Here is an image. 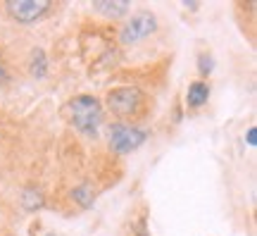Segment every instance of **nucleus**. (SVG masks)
I'll use <instances>...</instances> for the list:
<instances>
[{"label": "nucleus", "mask_w": 257, "mask_h": 236, "mask_svg": "<svg viewBox=\"0 0 257 236\" xmlns=\"http://www.w3.org/2000/svg\"><path fill=\"white\" fill-rule=\"evenodd\" d=\"M64 115L72 122V127L86 138H98L100 134V124L105 119V112H102L100 100L91 96V93H81V96H74L67 108H64Z\"/></svg>", "instance_id": "obj_1"}, {"label": "nucleus", "mask_w": 257, "mask_h": 236, "mask_svg": "<svg viewBox=\"0 0 257 236\" xmlns=\"http://www.w3.org/2000/svg\"><path fill=\"white\" fill-rule=\"evenodd\" d=\"M105 105L117 117V122L131 124V119L146 117L148 96L143 91H138L136 86H117L107 93Z\"/></svg>", "instance_id": "obj_2"}, {"label": "nucleus", "mask_w": 257, "mask_h": 236, "mask_svg": "<svg viewBox=\"0 0 257 236\" xmlns=\"http://www.w3.org/2000/svg\"><path fill=\"white\" fill-rule=\"evenodd\" d=\"M148 141L146 129L136 127V124H124V122H114L107 127V145L112 153L126 155L138 150L141 145Z\"/></svg>", "instance_id": "obj_3"}, {"label": "nucleus", "mask_w": 257, "mask_h": 236, "mask_svg": "<svg viewBox=\"0 0 257 236\" xmlns=\"http://www.w3.org/2000/svg\"><path fill=\"white\" fill-rule=\"evenodd\" d=\"M157 31V19L150 10H138L124 22V27L119 29V41L124 46H134L138 41L148 38L150 34Z\"/></svg>", "instance_id": "obj_4"}, {"label": "nucleus", "mask_w": 257, "mask_h": 236, "mask_svg": "<svg viewBox=\"0 0 257 236\" xmlns=\"http://www.w3.org/2000/svg\"><path fill=\"white\" fill-rule=\"evenodd\" d=\"M3 10L17 24H34L53 10V3L50 0H10L3 5Z\"/></svg>", "instance_id": "obj_5"}, {"label": "nucleus", "mask_w": 257, "mask_h": 236, "mask_svg": "<svg viewBox=\"0 0 257 236\" xmlns=\"http://www.w3.org/2000/svg\"><path fill=\"white\" fill-rule=\"evenodd\" d=\"M210 100V84L207 82H191L188 91H186V105L191 110H200L205 103Z\"/></svg>", "instance_id": "obj_6"}, {"label": "nucleus", "mask_w": 257, "mask_h": 236, "mask_svg": "<svg viewBox=\"0 0 257 236\" xmlns=\"http://www.w3.org/2000/svg\"><path fill=\"white\" fill-rule=\"evenodd\" d=\"M128 10H131V5L121 3V0H100V3H93V12L102 15L105 19H124Z\"/></svg>", "instance_id": "obj_7"}, {"label": "nucleus", "mask_w": 257, "mask_h": 236, "mask_svg": "<svg viewBox=\"0 0 257 236\" xmlns=\"http://www.w3.org/2000/svg\"><path fill=\"white\" fill-rule=\"evenodd\" d=\"M19 205H22V210H27V212H38V210H43V205H46V196H43V191H38V189H24L19 193Z\"/></svg>", "instance_id": "obj_8"}, {"label": "nucleus", "mask_w": 257, "mask_h": 236, "mask_svg": "<svg viewBox=\"0 0 257 236\" xmlns=\"http://www.w3.org/2000/svg\"><path fill=\"white\" fill-rule=\"evenodd\" d=\"M29 72L34 79H43L48 74V57L41 48H34L31 50V57H29Z\"/></svg>", "instance_id": "obj_9"}, {"label": "nucleus", "mask_w": 257, "mask_h": 236, "mask_svg": "<svg viewBox=\"0 0 257 236\" xmlns=\"http://www.w3.org/2000/svg\"><path fill=\"white\" fill-rule=\"evenodd\" d=\"M72 200L79 205V208H91L93 200H95V189H93L91 184H81V186H76L72 189Z\"/></svg>", "instance_id": "obj_10"}, {"label": "nucleus", "mask_w": 257, "mask_h": 236, "mask_svg": "<svg viewBox=\"0 0 257 236\" xmlns=\"http://www.w3.org/2000/svg\"><path fill=\"white\" fill-rule=\"evenodd\" d=\"M212 69H214V57L210 53L198 55V72H200V76H210Z\"/></svg>", "instance_id": "obj_11"}, {"label": "nucleus", "mask_w": 257, "mask_h": 236, "mask_svg": "<svg viewBox=\"0 0 257 236\" xmlns=\"http://www.w3.org/2000/svg\"><path fill=\"white\" fill-rule=\"evenodd\" d=\"M8 82H10V72H8V67H5V62H3V57H0V86Z\"/></svg>", "instance_id": "obj_12"}, {"label": "nucleus", "mask_w": 257, "mask_h": 236, "mask_svg": "<svg viewBox=\"0 0 257 236\" xmlns=\"http://www.w3.org/2000/svg\"><path fill=\"white\" fill-rule=\"evenodd\" d=\"M255 134H257V129H255V127H250V129H248V136H245V138H248V145H252V148H255V143H257Z\"/></svg>", "instance_id": "obj_13"}, {"label": "nucleus", "mask_w": 257, "mask_h": 236, "mask_svg": "<svg viewBox=\"0 0 257 236\" xmlns=\"http://www.w3.org/2000/svg\"><path fill=\"white\" fill-rule=\"evenodd\" d=\"M43 236H55V234H43Z\"/></svg>", "instance_id": "obj_14"}]
</instances>
